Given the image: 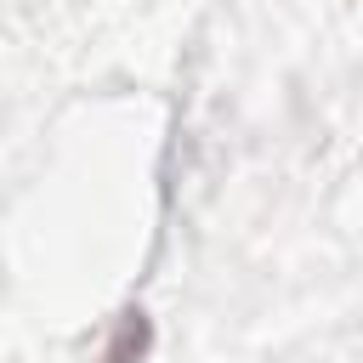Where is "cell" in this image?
Masks as SVG:
<instances>
[{
  "instance_id": "obj_1",
  "label": "cell",
  "mask_w": 363,
  "mask_h": 363,
  "mask_svg": "<svg viewBox=\"0 0 363 363\" xmlns=\"http://www.w3.org/2000/svg\"><path fill=\"white\" fill-rule=\"evenodd\" d=\"M147 346H153V323H147V312H142V306H125L119 323L108 329V346H102L96 363H142Z\"/></svg>"
}]
</instances>
